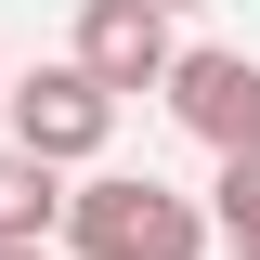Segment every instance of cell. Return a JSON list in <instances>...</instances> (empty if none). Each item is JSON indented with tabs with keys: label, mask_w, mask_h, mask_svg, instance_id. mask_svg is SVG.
<instances>
[{
	"label": "cell",
	"mask_w": 260,
	"mask_h": 260,
	"mask_svg": "<svg viewBox=\"0 0 260 260\" xmlns=\"http://www.w3.org/2000/svg\"><path fill=\"white\" fill-rule=\"evenodd\" d=\"M52 247H78V260H208V208L169 195L156 169H104L91 156V182H65Z\"/></svg>",
	"instance_id": "6da1fadb"
},
{
	"label": "cell",
	"mask_w": 260,
	"mask_h": 260,
	"mask_svg": "<svg viewBox=\"0 0 260 260\" xmlns=\"http://www.w3.org/2000/svg\"><path fill=\"white\" fill-rule=\"evenodd\" d=\"M0 117H13V143L26 156H52V169H91L104 143H117V91L104 78H78V65H26V78H0Z\"/></svg>",
	"instance_id": "7a4b0ae2"
},
{
	"label": "cell",
	"mask_w": 260,
	"mask_h": 260,
	"mask_svg": "<svg viewBox=\"0 0 260 260\" xmlns=\"http://www.w3.org/2000/svg\"><path fill=\"white\" fill-rule=\"evenodd\" d=\"M156 104L208 143V156H247L260 143V52H221V39H208V52H169Z\"/></svg>",
	"instance_id": "3957f363"
},
{
	"label": "cell",
	"mask_w": 260,
	"mask_h": 260,
	"mask_svg": "<svg viewBox=\"0 0 260 260\" xmlns=\"http://www.w3.org/2000/svg\"><path fill=\"white\" fill-rule=\"evenodd\" d=\"M169 52H182V39H169L156 0H78V26H65V65H78V78H104L117 104H130V91H156Z\"/></svg>",
	"instance_id": "277c9868"
},
{
	"label": "cell",
	"mask_w": 260,
	"mask_h": 260,
	"mask_svg": "<svg viewBox=\"0 0 260 260\" xmlns=\"http://www.w3.org/2000/svg\"><path fill=\"white\" fill-rule=\"evenodd\" d=\"M52 221H65V169L0 143V247H52Z\"/></svg>",
	"instance_id": "5b68a950"
},
{
	"label": "cell",
	"mask_w": 260,
	"mask_h": 260,
	"mask_svg": "<svg viewBox=\"0 0 260 260\" xmlns=\"http://www.w3.org/2000/svg\"><path fill=\"white\" fill-rule=\"evenodd\" d=\"M195 208H208V247L221 260H260V143L247 156H208V195Z\"/></svg>",
	"instance_id": "8992f818"
},
{
	"label": "cell",
	"mask_w": 260,
	"mask_h": 260,
	"mask_svg": "<svg viewBox=\"0 0 260 260\" xmlns=\"http://www.w3.org/2000/svg\"><path fill=\"white\" fill-rule=\"evenodd\" d=\"M156 13H169V26H182V13H208V0H156Z\"/></svg>",
	"instance_id": "52a82bcc"
},
{
	"label": "cell",
	"mask_w": 260,
	"mask_h": 260,
	"mask_svg": "<svg viewBox=\"0 0 260 260\" xmlns=\"http://www.w3.org/2000/svg\"><path fill=\"white\" fill-rule=\"evenodd\" d=\"M0 260H52V247H0Z\"/></svg>",
	"instance_id": "ba28073f"
}]
</instances>
